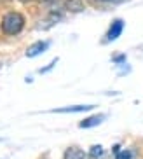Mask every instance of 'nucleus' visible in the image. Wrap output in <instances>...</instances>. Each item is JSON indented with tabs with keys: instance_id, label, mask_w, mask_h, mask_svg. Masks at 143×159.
<instances>
[{
	"instance_id": "1",
	"label": "nucleus",
	"mask_w": 143,
	"mask_h": 159,
	"mask_svg": "<svg viewBox=\"0 0 143 159\" xmlns=\"http://www.w3.org/2000/svg\"><path fill=\"white\" fill-rule=\"evenodd\" d=\"M0 28L5 35H18L21 30L25 28V18L18 11H9L2 16L0 21Z\"/></svg>"
},
{
	"instance_id": "2",
	"label": "nucleus",
	"mask_w": 143,
	"mask_h": 159,
	"mask_svg": "<svg viewBox=\"0 0 143 159\" xmlns=\"http://www.w3.org/2000/svg\"><path fill=\"white\" fill-rule=\"evenodd\" d=\"M124 19H114L110 23V26H108V30H106V35H105V42H114V40H117V39L122 35V32H124Z\"/></svg>"
},
{
	"instance_id": "3",
	"label": "nucleus",
	"mask_w": 143,
	"mask_h": 159,
	"mask_svg": "<svg viewBox=\"0 0 143 159\" xmlns=\"http://www.w3.org/2000/svg\"><path fill=\"white\" fill-rule=\"evenodd\" d=\"M96 108V105H68V107H60V108H52L49 112L52 114H77V112H87Z\"/></svg>"
},
{
	"instance_id": "4",
	"label": "nucleus",
	"mask_w": 143,
	"mask_h": 159,
	"mask_svg": "<svg viewBox=\"0 0 143 159\" xmlns=\"http://www.w3.org/2000/svg\"><path fill=\"white\" fill-rule=\"evenodd\" d=\"M51 42L49 40H37V42H33L32 46L26 49V58H35V56H40L42 52H46L49 49Z\"/></svg>"
},
{
	"instance_id": "5",
	"label": "nucleus",
	"mask_w": 143,
	"mask_h": 159,
	"mask_svg": "<svg viewBox=\"0 0 143 159\" xmlns=\"http://www.w3.org/2000/svg\"><path fill=\"white\" fill-rule=\"evenodd\" d=\"M105 121V114H94V116L87 117V119H84V121L78 122V128H82V129H87V128H96L98 124H101Z\"/></svg>"
},
{
	"instance_id": "6",
	"label": "nucleus",
	"mask_w": 143,
	"mask_h": 159,
	"mask_svg": "<svg viewBox=\"0 0 143 159\" xmlns=\"http://www.w3.org/2000/svg\"><path fill=\"white\" fill-rule=\"evenodd\" d=\"M63 159H86V152L77 145H70L63 154Z\"/></svg>"
},
{
	"instance_id": "7",
	"label": "nucleus",
	"mask_w": 143,
	"mask_h": 159,
	"mask_svg": "<svg viewBox=\"0 0 143 159\" xmlns=\"http://www.w3.org/2000/svg\"><path fill=\"white\" fill-rule=\"evenodd\" d=\"M65 9L70 12H82L84 2L82 0H65Z\"/></svg>"
},
{
	"instance_id": "8",
	"label": "nucleus",
	"mask_w": 143,
	"mask_h": 159,
	"mask_svg": "<svg viewBox=\"0 0 143 159\" xmlns=\"http://www.w3.org/2000/svg\"><path fill=\"white\" fill-rule=\"evenodd\" d=\"M89 157L91 159H103L105 157V149L103 145H92L89 149Z\"/></svg>"
},
{
	"instance_id": "9",
	"label": "nucleus",
	"mask_w": 143,
	"mask_h": 159,
	"mask_svg": "<svg viewBox=\"0 0 143 159\" xmlns=\"http://www.w3.org/2000/svg\"><path fill=\"white\" fill-rule=\"evenodd\" d=\"M115 159H134V152L131 149H124V150H120V152H117Z\"/></svg>"
},
{
	"instance_id": "10",
	"label": "nucleus",
	"mask_w": 143,
	"mask_h": 159,
	"mask_svg": "<svg viewBox=\"0 0 143 159\" xmlns=\"http://www.w3.org/2000/svg\"><path fill=\"white\" fill-rule=\"evenodd\" d=\"M56 63H58V60H52V63L51 65H47V66H44V68H42L40 72H38V74H46V72H49V70H52V66L56 65Z\"/></svg>"
},
{
	"instance_id": "11",
	"label": "nucleus",
	"mask_w": 143,
	"mask_h": 159,
	"mask_svg": "<svg viewBox=\"0 0 143 159\" xmlns=\"http://www.w3.org/2000/svg\"><path fill=\"white\" fill-rule=\"evenodd\" d=\"M96 2H103V4H120L124 0H96Z\"/></svg>"
},
{
	"instance_id": "12",
	"label": "nucleus",
	"mask_w": 143,
	"mask_h": 159,
	"mask_svg": "<svg viewBox=\"0 0 143 159\" xmlns=\"http://www.w3.org/2000/svg\"><path fill=\"white\" fill-rule=\"evenodd\" d=\"M21 2H30V0H21Z\"/></svg>"
},
{
	"instance_id": "13",
	"label": "nucleus",
	"mask_w": 143,
	"mask_h": 159,
	"mask_svg": "<svg viewBox=\"0 0 143 159\" xmlns=\"http://www.w3.org/2000/svg\"><path fill=\"white\" fill-rule=\"evenodd\" d=\"M103 159H105V157H103Z\"/></svg>"
}]
</instances>
